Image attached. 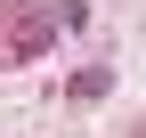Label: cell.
I'll return each instance as SVG.
<instances>
[{
    "label": "cell",
    "mask_w": 146,
    "mask_h": 138,
    "mask_svg": "<svg viewBox=\"0 0 146 138\" xmlns=\"http://www.w3.org/2000/svg\"><path fill=\"white\" fill-rule=\"evenodd\" d=\"M49 41H57V16H16V33H8V57H41Z\"/></svg>",
    "instance_id": "cell-1"
},
{
    "label": "cell",
    "mask_w": 146,
    "mask_h": 138,
    "mask_svg": "<svg viewBox=\"0 0 146 138\" xmlns=\"http://www.w3.org/2000/svg\"><path fill=\"white\" fill-rule=\"evenodd\" d=\"M106 90H114V65H81V73L65 81V98H73V106H98Z\"/></svg>",
    "instance_id": "cell-2"
}]
</instances>
